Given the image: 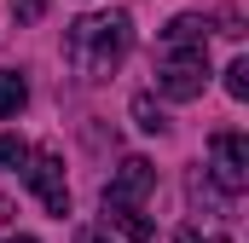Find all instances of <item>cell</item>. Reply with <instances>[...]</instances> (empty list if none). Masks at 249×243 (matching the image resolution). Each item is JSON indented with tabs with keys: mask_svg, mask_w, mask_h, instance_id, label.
I'll use <instances>...</instances> for the list:
<instances>
[{
	"mask_svg": "<svg viewBox=\"0 0 249 243\" xmlns=\"http://www.w3.org/2000/svg\"><path fill=\"white\" fill-rule=\"evenodd\" d=\"M110 214V226L122 232V238H133V243H145V238H157V226L145 220V208H105Z\"/></svg>",
	"mask_w": 249,
	"mask_h": 243,
	"instance_id": "obj_6",
	"label": "cell"
},
{
	"mask_svg": "<svg viewBox=\"0 0 249 243\" xmlns=\"http://www.w3.org/2000/svg\"><path fill=\"white\" fill-rule=\"evenodd\" d=\"M127 47H133L127 12H87V17H75L70 35H64V58H70V69H75L81 81H105V75L127 58Z\"/></svg>",
	"mask_w": 249,
	"mask_h": 243,
	"instance_id": "obj_2",
	"label": "cell"
},
{
	"mask_svg": "<svg viewBox=\"0 0 249 243\" xmlns=\"http://www.w3.org/2000/svg\"><path fill=\"white\" fill-rule=\"evenodd\" d=\"M41 12H47V0H12V17H18V23H35Z\"/></svg>",
	"mask_w": 249,
	"mask_h": 243,
	"instance_id": "obj_11",
	"label": "cell"
},
{
	"mask_svg": "<svg viewBox=\"0 0 249 243\" xmlns=\"http://www.w3.org/2000/svg\"><path fill=\"white\" fill-rule=\"evenodd\" d=\"M23 104H29V81L18 69H0V116H18Z\"/></svg>",
	"mask_w": 249,
	"mask_h": 243,
	"instance_id": "obj_7",
	"label": "cell"
},
{
	"mask_svg": "<svg viewBox=\"0 0 249 243\" xmlns=\"http://www.w3.org/2000/svg\"><path fill=\"white\" fill-rule=\"evenodd\" d=\"M209 174L226 197H238L249 185V139L244 133H214L209 139Z\"/></svg>",
	"mask_w": 249,
	"mask_h": 243,
	"instance_id": "obj_3",
	"label": "cell"
},
{
	"mask_svg": "<svg viewBox=\"0 0 249 243\" xmlns=\"http://www.w3.org/2000/svg\"><path fill=\"white\" fill-rule=\"evenodd\" d=\"M23 162H29V145L12 139V133H0V168H23Z\"/></svg>",
	"mask_w": 249,
	"mask_h": 243,
	"instance_id": "obj_10",
	"label": "cell"
},
{
	"mask_svg": "<svg viewBox=\"0 0 249 243\" xmlns=\"http://www.w3.org/2000/svg\"><path fill=\"white\" fill-rule=\"evenodd\" d=\"M180 243H203V238H197V232H180Z\"/></svg>",
	"mask_w": 249,
	"mask_h": 243,
	"instance_id": "obj_13",
	"label": "cell"
},
{
	"mask_svg": "<svg viewBox=\"0 0 249 243\" xmlns=\"http://www.w3.org/2000/svg\"><path fill=\"white\" fill-rule=\"evenodd\" d=\"M226 93H232V99H249V58L226 64Z\"/></svg>",
	"mask_w": 249,
	"mask_h": 243,
	"instance_id": "obj_9",
	"label": "cell"
},
{
	"mask_svg": "<svg viewBox=\"0 0 249 243\" xmlns=\"http://www.w3.org/2000/svg\"><path fill=\"white\" fill-rule=\"evenodd\" d=\"M6 243H35V238H6Z\"/></svg>",
	"mask_w": 249,
	"mask_h": 243,
	"instance_id": "obj_14",
	"label": "cell"
},
{
	"mask_svg": "<svg viewBox=\"0 0 249 243\" xmlns=\"http://www.w3.org/2000/svg\"><path fill=\"white\" fill-rule=\"evenodd\" d=\"M75 243H105V238H99V232H81V238H75Z\"/></svg>",
	"mask_w": 249,
	"mask_h": 243,
	"instance_id": "obj_12",
	"label": "cell"
},
{
	"mask_svg": "<svg viewBox=\"0 0 249 243\" xmlns=\"http://www.w3.org/2000/svg\"><path fill=\"white\" fill-rule=\"evenodd\" d=\"M209 87V17L203 12H180L162 29V52H157V93L186 104Z\"/></svg>",
	"mask_w": 249,
	"mask_h": 243,
	"instance_id": "obj_1",
	"label": "cell"
},
{
	"mask_svg": "<svg viewBox=\"0 0 249 243\" xmlns=\"http://www.w3.org/2000/svg\"><path fill=\"white\" fill-rule=\"evenodd\" d=\"M133 122H139V133H168V122H162V110L151 104V93L133 99Z\"/></svg>",
	"mask_w": 249,
	"mask_h": 243,
	"instance_id": "obj_8",
	"label": "cell"
},
{
	"mask_svg": "<svg viewBox=\"0 0 249 243\" xmlns=\"http://www.w3.org/2000/svg\"><path fill=\"white\" fill-rule=\"evenodd\" d=\"M23 180H29V191L47 203V214H70V180H64V162L58 151H29V162H23Z\"/></svg>",
	"mask_w": 249,
	"mask_h": 243,
	"instance_id": "obj_4",
	"label": "cell"
},
{
	"mask_svg": "<svg viewBox=\"0 0 249 243\" xmlns=\"http://www.w3.org/2000/svg\"><path fill=\"white\" fill-rule=\"evenodd\" d=\"M151 191H157V168L145 156H122V168L105 185V208H145Z\"/></svg>",
	"mask_w": 249,
	"mask_h": 243,
	"instance_id": "obj_5",
	"label": "cell"
}]
</instances>
